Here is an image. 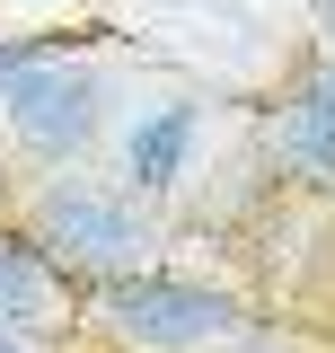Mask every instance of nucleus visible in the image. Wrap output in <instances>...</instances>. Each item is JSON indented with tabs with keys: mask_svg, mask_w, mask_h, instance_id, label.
<instances>
[{
	"mask_svg": "<svg viewBox=\"0 0 335 353\" xmlns=\"http://www.w3.org/2000/svg\"><path fill=\"white\" fill-rule=\"evenodd\" d=\"M9 221H18L80 292L124 283V274H159V248H168L159 203H141L132 185H106V176H80V168L71 176H27L18 203H9Z\"/></svg>",
	"mask_w": 335,
	"mask_h": 353,
	"instance_id": "f03ea898",
	"label": "nucleus"
},
{
	"mask_svg": "<svg viewBox=\"0 0 335 353\" xmlns=\"http://www.w3.org/2000/svg\"><path fill=\"white\" fill-rule=\"evenodd\" d=\"M106 106H115L106 62L80 53L71 36H53L18 80L0 88V159H9V176L18 185L27 176H71L106 141Z\"/></svg>",
	"mask_w": 335,
	"mask_h": 353,
	"instance_id": "7ed1b4c3",
	"label": "nucleus"
},
{
	"mask_svg": "<svg viewBox=\"0 0 335 353\" xmlns=\"http://www.w3.org/2000/svg\"><path fill=\"white\" fill-rule=\"evenodd\" d=\"M9 203H18V176H9V159H0V221H9Z\"/></svg>",
	"mask_w": 335,
	"mask_h": 353,
	"instance_id": "6e6552de",
	"label": "nucleus"
},
{
	"mask_svg": "<svg viewBox=\"0 0 335 353\" xmlns=\"http://www.w3.org/2000/svg\"><path fill=\"white\" fill-rule=\"evenodd\" d=\"M194 150H203V106H194V97H168V106H150V115H132L124 185L141 194V203H159V194H176V185L194 176Z\"/></svg>",
	"mask_w": 335,
	"mask_h": 353,
	"instance_id": "423d86ee",
	"label": "nucleus"
},
{
	"mask_svg": "<svg viewBox=\"0 0 335 353\" xmlns=\"http://www.w3.org/2000/svg\"><path fill=\"white\" fill-rule=\"evenodd\" d=\"M0 353H44V345H27V336H0Z\"/></svg>",
	"mask_w": 335,
	"mask_h": 353,
	"instance_id": "9d476101",
	"label": "nucleus"
},
{
	"mask_svg": "<svg viewBox=\"0 0 335 353\" xmlns=\"http://www.w3.org/2000/svg\"><path fill=\"white\" fill-rule=\"evenodd\" d=\"M0 336H27L44 353H62L80 336V283L44 256L18 221H0Z\"/></svg>",
	"mask_w": 335,
	"mask_h": 353,
	"instance_id": "39448f33",
	"label": "nucleus"
},
{
	"mask_svg": "<svg viewBox=\"0 0 335 353\" xmlns=\"http://www.w3.org/2000/svg\"><path fill=\"white\" fill-rule=\"evenodd\" d=\"M44 44H53V27H27V36H0V88L18 80V71H27V62H36Z\"/></svg>",
	"mask_w": 335,
	"mask_h": 353,
	"instance_id": "0eeeda50",
	"label": "nucleus"
},
{
	"mask_svg": "<svg viewBox=\"0 0 335 353\" xmlns=\"http://www.w3.org/2000/svg\"><path fill=\"white\" fill-rule=\"evenodd\" d=\"M256 150L309 203H335V44H318L300 62V80L256 115Z\"/></svg>",
	"mask_w": 335,
	"mask_h": 353,
	"instance_id": "20e7f679",
	"label": "nucleus"
},
{
	"mask_svg": "<svg viewBox=\"0 0 335 353\" xmlns=\"http://www.w3.org/2000/svg\"><path fill=\"white\" fill-rule=\"evenodd\" d=\"M80 336L97 353H283L274 318L212 292L194 274H124L80 292Z\"/></svg>",
	"mask_w": 335,
	"mask_h": 353,
	"instance_id": "f257e3e1",
	"label": "nucleus"
},
{
	"mask_svg": "<svg viewBox=\"0 0 335 353\" xmlns=\"http://www.w3.org/2000/svg\"><path fill=\"white\" fill-rule=\"evenodd\" d=\"M309 9H318V18H327V44H335V0H309Z\"/></svg>",
	"mask_w": 335,
	"mask_h": 353,
	"instance_id": "1a4fd4ad",
	"label": "nucleus"
}]
</instances>
